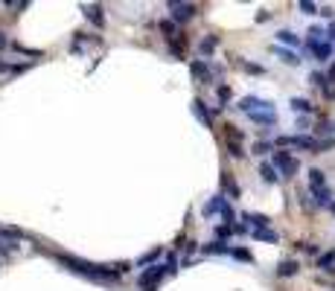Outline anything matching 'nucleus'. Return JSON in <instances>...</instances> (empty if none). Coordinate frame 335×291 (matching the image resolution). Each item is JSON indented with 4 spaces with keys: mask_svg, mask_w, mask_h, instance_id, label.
<instances>
[{
    "mask_svg": "<svg viewBox=\"0 0 335 291\" xmlns=\"http://www.w3.org/2000/svg\"><path fill=\"white\" fill-rule=\"evenodd\" d=\"M193 76H196V79L210 81V70H207V64H204V61H193Z\"/></svg>",
    "mask_w": 335,
    "mask_h": 291,
    "instance_id": "nucleus-5",
    "label": "nucleus"
},
{
    "mask_svg": "<svg viewBox=\"0 0 335 291\" xmlns=\"http://www.w3.org/2000/svg\"><path fill=\"white\" fill-rule=\"evenodd\" d=\"M332 213H335V207H332Z\"/></svg>",
    "mask_w": 335,
    "mask_h": 291,
    "instance_id": "nucleus-20",
    "label": "nucleus"
},
{
    "mask_svg": "<svg viewBox=\"0 0 335 291\" xmlns=\"http://www.w3.org/2000/svg\"><path fill=\"white\" fill-rule=\"evenodd\" d=\"M196 114H198V119H201V122H204V126H213V122H210V114L207 111H204V108H201V99H196Z\"/></svg>",
    "mask_w": 335,
    "mask_h": 291,
    "instance_id": "nucleus-9",
    "label": "nucleus"
},
{
    "mask_svg": "<svg viewBox=\"0 0 335 291\" xmlns=\"http://www.w3.org/2000/svg\"><path fill=\"white\" fill-rule=\"evenodd\" d=\"M3 70H9V67H6V64H3V61H0V73H3Z\"/></svg>",
    "mask_w": 335,
    "mask_h": 291,
    "instance_id": "nucleus-19",
    "label": "nucleus"
},
{
    "mask_svg": "<svg viewBox=\"0 0 335 291\" xmlns=\"http://www.w3.org/2000/svg\"><path fill=\"white\" fill-rule=\"evenodd\" d=\"M213 47H216V38H207V41H201V53L207 56V53L213 50Z\"/></svg>",
    "mask_w": 335,
    "mask_h": 291,
    "instance_id": "nucleus-14",
    "label": "nucleus"
},
{
    "mask_svg": "<svg viewBox=\"0 0 335 291\" xmlns=\"http://www.w3.org/2000/svg\"><path fill=\"white\" fill-rule=\"evenodd\" d=\"M274 163H277V166H280V169H283L286 175H291L294 169H297V163L291 160V157L286 154V151H274Z\"/></svg>",
    "mask_w": 335,
    "mask_h": 291,
    "instance_id": "nucleus-3",
    "label": "nucleus"
},
{
    "mask_svg": "<svg viewBox=\"0 0 335 291\" xmlns=\"http://www.w3.org/2000/svg\"><path fill=\"white\" fill-rule=\"evenodd\" d=\"M277 38L283 41V44H297V38H294L291 32H286V29H283V32H277Z\"/></svg>",
    "mask_w": 335,
    "mask_h": 291,
    "instance_id": "nucleus-12",
    "label": "nucleus"
},
{
    "mask_svg": "<svg viewBox=\"0 0 335 291\" xmlns=\"http://www.w3.org/2000/svg\"><path fill=\"white\" fill-rule=\"evenodd\" d=\"M259 172H263V178H266V181H277V172H274V169H271V166H263V169H259Z\"/></svg>",
    "mask_w": 335,
    "mask_h": 291,
    "instance_id": "nucleus-13",
    "label": "nucleus"
},
{
    "mask_svg": "<svg viewBox=\"0 0 335 291\" xmlns=\"http://www.w3.org/2000/svg\"><path fill=\"white\" fill-rule=\"evenodd\" d=\"M291 108H294V111H312L309 99H291Z\"/></svg>",
    "mask_w": 335,
    "mask_h": 291,
    "instance_id": "nucleus-10",
    "label": "nucleus"
},
{
    "mask_svg": "<svg viewBox=\"0 0 335 291\" xmlns=\"http://www.w3.org/2000/svg\"><path fill=\"white\" fill-rule=\"evenodd\" d=\"M163 271H166L163 265H155L152 271H146V274H140V277H137V282H140V285H152V282H158V279L163 277Z\"/></svg>",
    "mask_w": 335,
    "mask_h": 291,
    "instance_id": "nucleus-4",
    "label": "nucleus"
},
{
    "mask_svg": "<svg viewBox=\"0 0 335 291\" xmlns=\"http://www.w3.org/2000/svg\"><path fill=\"white\" fill-rule=\"evenodd\" d=\"M3 47H6V38H3V32H0V50H3Z\"/></svg>",
    "mask_w": 335,
    "mask_h": 291,
    "instance_id": "nucleus-18",
    "label": "nucleus"
},
{
    "mask_svg": "<svg viewBox=\"0 0 335 291\" xmlns=\"http://www.w3.org/2000/svg\"><path fill=\"white\" fill-rule=\"evenodd\" d=\"M99 12H102V9H99V6H85V18H91V21L93 23H96V26H102V15H99Z\"/></svg>",
    "mask_w": 335,
    "mask_h": 291,
    "instance_id": "nucleus-6",
    "label": "nucleus"
},
{
    "mask_svg": "<svg viewBox=\"0 0 335 291\" xmlns=\"http://www.w3.org/2000/svg\"><path fill=\"white\" fill-rule=\"evenodd\" d=\"M158 254H161V251H152V254H146L143 259H140V265H143V262H152V259H158Z\"/></svg>",
    "mask_w": 335,
    "mask_h": 291,
    "instance_id": "nucleus-16",
    "label": "nucleus"
},
{
    "mask_svg": "<svg viewBox=\"0 0 335 291\" xmlns=\"http://www.w3.org/2000/svg\"><path fill=\"white\" fill-rule=\"evenodd\" d=\"M245 221H251L254 227H266V224H268L266 216H254V213H245Z\"/></svg>",
    "mask_w": 335,
    "mask_h": 291,
    "instance_id": "nucleus-8",
    "label": "nucleus"
},
{
    "mask_svg": "<svg viewBox=\"0 0 335 291\" xmlns=\"http://www.w3.org/2000/svg\"><path fill=\"white\" fill-rule=\"evenodd\" d=\"M64 265H70V271H76V274H85V277H91L93 282H105V285H117V274L111 268H102V265H93V262H82L76 256H58Z\"/></svg>",
    "mask_w": 335,
    "mask_h": 291,
    "instance_id": "nucleus-1",
    "label": "nucleus"
},
{
    "mask_svg": "<svg viewBox=\"0 0 335 291\" xmlns=\"http://www.w3.org/2000/svg\"><path fill=\"white\" fill-rule=\"evenodd\" d=\"M277 274L280 277H291V274H297V262H291V259L289 262H283V265L277 268Z\"/></svg>",
    "mask_w": 335,
    "mask_h": 291,
    "instance_id": "nucleus-7",
    "label": "nucleus"
},
{
    "mask_svg": "<svg viewBox=\"0 0 335 291\" xmlns=\"http://www.w3.org/2000/svg\"><path fill=\"white\" fill-rule=\"evenodd\" d=\"M219 99L225 102V99H231V88H219Z\"/></svg>",
    "mask_w": 335,
    "mask_h": 291,
    "instance_id": "nucleus-17",
    "label": "nucleus"
},
{
    "mask_svg": "<svg viewBox=\"0 0 335 291\" xmlns=\"http://www.w3.org/2000/svg\"><path fill=\"white\" fill-rule=\"evenodd\" d=\"M277 53H280V56H283V61H289V64H297V58L291 56L289 50H277Z\"/></svg>",
    "mask_w": 335,
    "mask_h": 291,
    "instance_id": "nucleus-15",
    "label": "nucleus"
},
{
    "mask_svg": "<svg viewBox=\"0 0 335 291\" xmlns=\"http://www.w3.org/2000/svg\"><path fill=\"white\" fill-rule=\"evenodd\" d=\"M169 9H172L175 21H187V18H193L196 6H193V3H169Z\"/></svg>",
    "mask_w": 335,
    "mask_h": 291,
    "instance_id": "nucleus-2",
    "label": "nucleus"
},
{
    "mask_svg": "<svg viewBox=\"0 0 335 291\" xmlns=\"http://www.w3.org/2000/svg\"><path fill=\"white\" fill-rule=\"evenodd\" d=\"M254 236L256 239H266V242H277V233H271V230H256Z\"/></svg>",
    "mask_w": 335,
    "mask_h": 291,
    "instance_id": "nucleus-11",
    "label": "nucleus"
}]
</instances>
